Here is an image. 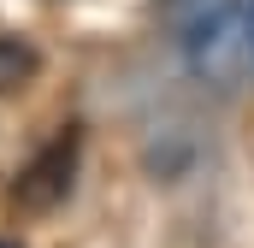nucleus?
<instances>
[{
    "label": "nucleus",
    "mask_w": 254,
    "mask_h": 248,
    "mask_svg": "<svg viewBox=\"0 0 254 248\" xmlns=\"http://www.w3.org/2000/svg\"><path fill=\"white\" fill-rule=\"evenodd\" d=\"M0 248H18V243H12V237H0Z\"/></svg>",
    "instance_id": "39448f33"
},
{
    "label": "nucleus",
    "mask_w": 254,
    "mask_h": 248,
    "mask_svg": "<svg viewBox=\"0 0 254 248\" xmlns=\"http://www.w3.org/2000/svg\"><path fill=\"white\" fill-rule=\"evenodd\" d=\"M42 71V54L24 42V36H12V30H0V95H12V89H24L30 77Z\"/></svg>",
    "instance_id": "7ed1b4c3"
},
{
    "label": "nucleus",
    "mask_w": 254,
    "mask_h": 248,
    "mask_svg": "<svg viewBox=\"0 0 254 248\" xmlns=\"http://www.w3.org/2000/svg\"><path fill=\"white\" fill-rule=\"evenodd\" d=\"M249 54H254V0H249Z\"/></svg>",
    "instance_id": "20e7f679"
},
{
    "label": "nucleus",
    "mask_w": 254,
    "mask_h": 248,
    "mask_svg": "<svg viewBox=\"0 0 254 248\" xmlns=\"http://www.w3.org/2000/svg\"><path fill=\"white\" fill-rule=\"evenodd\" d=\"M77 154H83V136L77 130H60L12 184V201L24 213H54L65 195H71V172H77Z\"/></svg>",
    "instance_id": "f03ea898"
},
{
    "label": "nucleus",
    "mask_w": 254,
    "mask_h": 248,
    "mask_svg": "<svg viewBox=\"0 0 254 248\" xmlns=\"http://www.w3.org/2000/svg\"><path fill=\"white\" fill-rule=\"evenodd\" d=\"M172 42L201 89L237 95L254 71L249 54V0H172Z\"/></svg>",
    "instance_id": "f257e3e1"
}]
</instances>
